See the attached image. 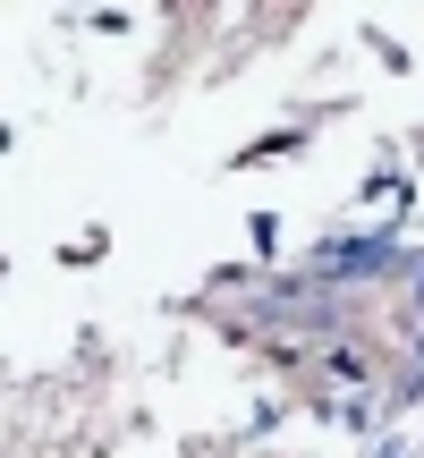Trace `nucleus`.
<instances>
[{
  "mask_svg": "<svg viewBox=\"0 0 424 458\" xmlns=\"http://www.w3.org/2000/svg\"><path fill=\"white\" fill-rule=\"evenodd\" d=\"M382 263H399L391 238H340V246H314V272H323V280H357V272H382Z\"/></svg>",
  "mask_w": 424,
  "mask_h": 458,
  "instance_id": "obj_1",
  "label": "nucleus"
}]
</instances>
